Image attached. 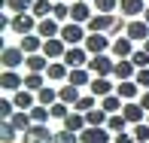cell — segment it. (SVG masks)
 I'll list each match as a JSON object with an SVG mask.
<instances>
[{"label":"cell","instance_id":"cell-1","mask_svg":"<svg viewBox=\"0 0 149 143\" xmlns=\"http://www.w3.org/2000/svg\"><path fill=\"white\" fill-rule=\"evenodd\" d=\"M37 24H40V18L33 12H18V15H12L9 31H15L18 37H28V33H37Z\"/></svg>","mask_w":149,"mask_h":143},{"label":"cell","instance_id":"cell-2","mask_svg":"<svg viewBox=\"0 0 149 143\" xmlns=\"http://www.w3.org/2000/svg\"><path fill=\"white\" fill-rule=\"evenodd\" d=\"M82 46L88 49V55H107L113 49V40H110V33H88Z\"/></svg>","mask_w":149,"mask_h":143},{"label":"cell","instance_id":"cell-3","mask_svg":"<svg viewBox=\"0 0 149 143\" xmlns=\"http://www.w3.org/2000/svg\"><path fill=\"white\" fill-rule=\"evenodd\" d=\"M22 143H55V131H49V125H31L22 134Z\"/></svg>","mask_w":149,"mask_h":143},{"label":"cell","instance_id":"cell-4","mask_svg":"<svg viewBox=\"0 0 149 143\" xmlns=\"http://www.w3.org/2000/svg\"><path fill=\"white\" fill-rule=\"evenodd\" d=\"M85 37H88V31H85L82 24H76V22L61 24V40H64L67 46H79V43H85Z\"/></svg>","mask_w":149,"mask_h":143},{"label":"cell","instance_id":"cell-5","mask_svg":"<svg viewBox=\"0 0 149 143\" xmlns=\"http://www.w3.org/2000/svg\"><path fill=\"white\" fill-rule=\"evenodd\" d=\"M24 61H28V55H24L18 46H3V52H0V64L6 67V70H15V67H24Z\"/></svg>","mask_w":149,"mask_h":143},{"label":"cell","instance_id":"cell-6","mask_svg":"<svg viewBox=\"0 0 149 143\" xmlns=\"http://www.w3.org/2000/svg\"><path fill=\"white\" fill-rule=\"evenodd\" d=\"M64 61L67 67H88V49H85V46H67V52H64Z\"/></svg>","mask_w":149,"mask_h":143},{"label":"cell","instance_id":"cell-7","mask_svg":"<svg viewBox=\"0 0 149 143\" xmlns=\"http://www.w3.org/2000/svg\"><path fill=\"white\" fill-rule=\"evenodd\" d=\"M113 24H116V15H107V12H94L91 22L85 24V31L88 33H110Z\"/></svg>","mask_w":149,"mask_h":143},{"label":"cell","instance_id":"cell-8","mask_svg":"<svg viewBox=\"0 0 149 143\" xmlns=\"http://www.w3.org/2000/svg\"><path fill=\"white\" fill-rule=\"evenodd\" d=\"M113 67H116V61L110 55H91V61H88V70L97 73V76H113Z\"/></svg>","mask_w":149,"mask_h":143},{"label":"cell","instance_id":"cell-9","mask_svg":"<svg viewBox=\"0 0 149 143\" xmlns=\"http://www.w3.org/2000/svg\"><path fill=\"white\" fill-rule=\"evenodd\" d=\"M0 88L9 91V94L22 91V88H24V76H18L15 70H3V73H0Z\"/></svg>","mask_w":149,"mask_h":143},{"label":"cell","instance_id":"cell-10","mask_svg":"<svg viewBox=\"0 0 149 143\" xmlns=\"http://www.w3.org/2000/svg\"><path fill=\"white\" fill-rule=\"evenodd\" d=\"M122 116H125L131 125H140V122H146V110L140 107V100H125V107H122Z\"/></svg>","mask_w":149,"mask_h":143},{"label":"cell","instance_id":"cell-11","mask_svg":"<svg viewBox=\"0 0 149 143\" xmlns=\"http://www.w3.org/2000/svg\"><path fill=\"white\" fill-rule=\"evenodd\" d=\"M125 37L134 40V43H146V40H149V24L143 22V18H134V22H128Z\"/></svg>","mask_w":149,"mask_h":143},{"label":"cell","instance_id":"cell-12","mask_svg":"<svg viewBox=\"0 0 149 143\" xmlns=\"http://www.w3.org/2000/svg\"><path fill=\"white\" fill-rule=\"evenodd\" d=\"M79 143H113L110 128H85L79 134Z\"/></svg>","mask_w":149,"mask_h":143},{"label":"cell","instance_id":"cell-13","mask_svg":"<svg viewBox=\"0 0 149 143\" xmlns=\"http://www.w3.org/2000/svg\"><path fill=\"white\" fill-rule=\"evenodd\" d=\"M64 52H67V43H64L61 37L46 40V43H43V55L49 58V61H61V58H64Z\"/></svg>","mask_w":149,"mask_h":143},{"label":"cell","instance_id":"cell-14","mask_svg":"<svg viewBox=\"0 0 149 143\" xmlns=\"http://www.w3.org/2000/svg\"><path fill=\"white\" fill-rule=\"evenodd\" d=\"M119 9L125 18H143L146 12V0H119Z\"/></svg>","mask_w":149,"mask_h":143},{"label":"cell","instance_id":"cell-15","mask_svg":"<svg viewBox=\"0 0 149 143\" xmlns=\"http://www.w3.org/2000/svg\"><path fill=\"white\" fill-rule=\"evenodd\" d=\"M91 3H79V0H73V6H70V22H76V24H88L91 22Z\"/></svg>","mask_w":149,"mask_h":143},{"label":"cell","instance_id":"cell-16","mask_svg":"<svg viewBox=\"0 0 149 143\" xmlns=\"http://www.w3.org/2000/svg\"><path fill=\"white\" fill-rule=\"evenodd\" d=\"M116 94H119L122 100H140L143 88L134 82V79H125V82H119V85H116Z\"/></svg>","mask_w":149,"mask_h":143},{"label":"cell","instance_id":"cell-17","mask_svg":"<svg viewBox=\"0 0 149 143\" xmlns=\"http://www.w3.org/2000/svg\"><path fill=\"white\" fill-rule=\"evenodd\" d=\"M113 76H116L119 82H125V79H134V76H137V67H134V61H131V58L116 61V67H113Z\"/></svg>","mask_w":149,"mask_h":143},{"label":"cell","instance_id":"cell-18","mask_svg":"<svg viewBox=\"0 0 149 143\" xmlns=\"http://www.w3.org/2000/svg\"><path fill=\"white\" fill-rule=\"evenodd\" d=\"M37 33L43 40H55V37H61V22H55V18H40Z\"/></svg>","mask_w":149,"mask_h":143},{"label":"cell","instance_id":"cell-19","mask_svg":"<svg viewBox=\"0 0 149 143\" xmlns=\"http://www.w3.org/2000/svg\"><path fill=\"white\" fill-rule=\"evenodd\" d=\"M110 52L116 55V61H122V58H131L137 49H134V40H128V37H119V40H113V49H110Z\"/></svg>","mask_w":149,"mask_h":143},{"label":"cell","instance_id":"cell-20","mask_svg":"<svg viewBox=\"0 0 149 143\" xmlns=\"http://www.w3.org/2000/svg\"><path fill=\"white\" fill-rule=\"evenodd\" d=\"M43 43H46V40L40 37V33H28V37H22L18 49H22L24 55H37V52H43Z\"/></svg>","mask_w":149,"mask_h":143},{"label":"cell","instance_id":"cell-21","mask_svg":"<svg viewBox=\"0 0 149 143\" xmlns=\"http://www.w3.org/2000/svg\"><path fill=\"white\" fill-rule=\"evenodd\" d=\"M12 104H15V110H24V113H31L33 107H37V98H33V91L22 88V91H15V94H12Z\"/></svg>","mask_w":149,"mask_h":143},{"label":"cell","instance_id":"cell-22","mask_svg":"<svg viewBox=\"0 0 149 143\" xmlns=\"http://www.w3.org/2000/svg\"><path fill=\"white\" fill-rule=\"evenodd\" d=\"M67 82L76 85V88L91 85V70H88V67H70V76H67Z\"/></svg>","mask_w":149,"mask_h":143},{"label":"cell","instance_id":"cell-23","mask_svg":"<svg viewBox=\"0 0 149 143\" xmlns=\"http://www.w3.org/2000/svg\"><path fill=\"white\" fill-rule=\"evenodd\" d=\"M88 88H91V94H94V98H107V94H113V91H116V88H113V82H110V76H94Z\"/></svg>","mask_w":149,"mask_h":143},{"label":"cell","instance_id":"cell-24","mask_svg":"<svg viewBox=\"0 0 149 143\" xmlns=\"http://www.w3.org/2000/svg\"><path fill=\"white\" fill-rule=\"evenodd\" d=\"M52 61L43 55V52H37V55H28V61H24V67H28V73H46L49 70Z\"/></svg>","mask_w":149,"mask_h":143},{"label":"cell","instance_id":"cell-25","mask_svg":"<svg viewBox=\"0 0 149 143\" xmlns=\"http://www.w3.org/2000/svg\"><path fill=\"white\" fill-rule=\"evenodd\" d=\"M64 128H67V131H73V134H82L85 128H88V122H85V113H76V110H73V113L64 119Z\"/></svg>","mask_w":149,"mask_h":143},{"label":"cell","instance_id":"cell-26","mask_svg":"<svg viewBox=\"0 0 149 143\" xmlns=\"http://www.w3.org/2000/svg\"><path fill=\"white\" fill-rule=\"evenodd\" d=\"M79 98H82V94H79V88L70 85V82H67L64 88H58V100H61V104H67V107H76Z\"/></svg>","mask_w":149,"mask_h":143},{"label":"cell","instance_id":"cell-27","mask_svg":"<svg viewBox=\"0 0 149 143\" xmlns=\"http://www.w3.org/2000/svg\"><path fill=\"white\" fill-rule=\"evenodd\" d=\"M122 107H125V100H122V98H119L116 91H113V94H107V98L100 100V110H104V113H110V116L122 113Z\"/></svg>","mask_w":149,"mask_h":143},{"label":"cell","instance_id":"cell-28","mask_svg":"<svg viewBox=\"0 0 149 143\" xmlns=\"http://www.w3.org/2000/svg\"><path fill=\"white\" fill-rule=\"evenodd\" d=\"M33 3H37V0H3V6L12 12V15H18V12H31Z\"/></svg>","mask_w":149,"mask_h":143},{"label":"cell","instance_id":"cell-29","mask_svg":"<svg viewBox=\"0 0 149 143\" xmlns=\"http://www.w3.org/2000/svg\"><path fill=\"white\" fill-rule=\"evenodd\" d=\"M37 104H43V107H52V104H58V88H52V85L40 88V91H37Z\"/></svg>","mask_w":149,"mask_h":143},{"label":"cell","instance_id":"cell-30","mask_svg":"<svg viewBox=\"0 0 149 143\" xmlns=\"http://www.w3.org/2000/svg\"><path fill=\"white\" fill-rule=\"evenodd\" d=\"M46 76H49V79H67V76H70V67H67L64 61H52L49 70H46Z\"/></svg>","mask_w":149,"mask_h":143},{"label":"cell","instance_id":"cell-31","mask_svg":"<svg viewBox=\"0 0 149 143\" xmlns=\"http://www.w3.org/2000/svg\"><path fill=\"white\" fill-rule=\"evenodd\" d=\"M52 9H55V0H37L31 12H33L37 18H52Z\"/></svg>","mask_w":149,"mask_h":143},{"label":"cell","instance_id":"cell-32","mask_svg":"<svg viewBox=\"0 0 149 143\" xmlns=\"http://www.w3.org/2000/svg\"><path fill=\"white\" fill-rule=\"evenodd\" d=\"M24 88H28V91L46 88V76H43V73H24Z\"/></svg>","mask_w":149,"mask_h":143},{"label":"cell","instance_id":"cell-33","mask_svg":"<svg viewBox=\"0 0 149 143\" xmlns=\"http://www.w3.org/2000/svg\"><path fill=\"white\" fill-rule=\"evenodd\" d=\"M31 119H33V125H46V122L52 119V113H49V107H43V104H37L31 110Z\"/></svg>","mask_w":149,"mask_h":143},{"label":"cell","instance_id":"cell-34","mask_svg":"<svg viewBox=\"0 0 149 143\" xmlns=\"http://www.w3.org/2000/svg\"><path fill=\"white\" fill-rule=\"evenodd\" d=\"M94 100H97L94 94H82V98L76 100V107H73V110H76V113H91V110H97V107H94Z\"/></svg>","mask_w":149,"mask_h":143},{"label":"cell","instance_id":"cell-35","mask_svg":"<svg viewBox=\"0 0 149 143\" xmlns=\"http://www.w3.org/2000/svg\"><path fill=\"white\" fill-rule=\"evenodd\" d=\"M128 125H131V122H128V119H125V116H122V113L110 116V122H107V128H110V131H116V134H122V131H125Z\"/></svg>","mask_w":149,"mask_h":143},{"label":"cell","instance_id":"cell-36","mask_svg":"<svg viewBox=\"0 0 149 143\" xmlns=\"http://www.w3.org/2000/svg\"><path fill=\"white\" fill-rule=\"evenodd\" d=\"M12 116H15V104H12V98H3L0 100V122H9Z\"/></svg>","mask_w":149,"mask_h":143},{"label":"cell","instance_id":"cell-37","mask_svg":"<svg viewBox=\"0 0 149 143\" xmlns=\"http://www.w3.org/2000/svg\"><path fill=\"white\" fill-rule=\"evenodd\" d=\"M15 128H12V122H0V140L3 143H15Z\"/></svg>","mask_w":149,"mask_h":143},{"label":"cell","instance_id":"cell-38","mask_svg":"<svg viewBox=\"0 0 149 143\" xmlns=\"http://www.w3.org/2000/svg\"><path fill=\"white\" fill-rule=\"evenodd\" d=\"M49 113H52V119H61V122H64L73 110H70L67 104H61V100H58V104H52V107H49Z\"/></svg>","mask_w":149,"mask_h":143},{"label":"cell","instance_id":"cell-39","mask_svg":"<svg viewBox=\"0 0 149 143\" xmlns=\"http://www.w3.org/2000/svg\"><path fill=\"white\" fill-rule=\"evenodd\" d=\"M52 18L67 24V18H70V6H67V3H55V9H52Z\"/></svg>","mask_w":149,"mask_h":143},{"label":"cell","instance_id":"cell-40","mask_svg":"<svg viewBox=\"0 0 149 143\" xmlns=\"http://www.w3.org/2000/svg\"><path fill=\"white\" fill-rule=\"evenodd\" d=\"M131 61H134L137 70H143V67H149V52H146V49H137V52L131 55Z\"/></svg>","mask_w":149,"mask_h":143},{"label":"cell","instance_id":"cell-41","mask_svg":"<svg viewBox=\"0 0 149 143\" xmlns=\"http://www.w3.org/2000/svg\"><path fill=\"white\" fill-rule=\"evenodd\" d=\"M55 143H79V134L67 131V128H61V131H55Z\"/></svg>","mask_w":149,"mask_h":143},{"label":"cell","instance_id":"cell-42","mask_svg":"<svg viewBox=\"0 0 149 143\" xmlns=\"http://www.w3.org/2000/svg\"><path fill=\"white\" fill-rule=\"evenodd\" d=\"M134 140H137V143H149V125H146V122L134 125Z\"/></svg>","mask_w":149,"mask_h":143},{"label":"cell","instance_id":"cell-43","mask_svg":"<svg viewBox=\"0 0 149 143\" xmlns=\"http://www.w3.org/2000/svg\"><path fill=\"white\" fill-rule=\"evenodd\" d=\"M116 6H119V0H94V9H97V12H107V15H113Z\"/></svg>","mask_w":149,"mask_h":143},{"label":"cell","instance_id":"cell-44","mask_svg":"<svg viewBox=\"0 0 149 143\" xmlns=\"http://www.w3.org/2000/svg\"><path fill=\"white\" fill-rule=\"evenodd\" d=\"M134 82H137L140 88H146V91H149V67H143V70H137V76H134Z\"/></svg>","mask_w":149,"mask_h":143},{"label":"cell","instance_id":"cell-45","mask_svg":"<svg viewBox=\"0 0 149 143\" xmlns=\"http://www.w3.org/2000/svg\"><path fill=\"white\" fill-rule=\"evenodd\" d=\"M122 31H128V24H125V18H116V24H113L110 37H113V40H119V37H122Z\"/></svg>","mask_w":149,"mask_h":143},{"label":"cell","instance_id":"cell-46","mask_svg":"<svg viewBox=\"0 0 149 143\" xmlns=\"http://www.w3.org/2000/svg\"><path fill=\"white\" fill-rule=\"evenodd\" d=\"M113 143H137V140H134V134L122 131V134H116V137H113Z\"/></svg>","mask_w":149,"mask_h":143},{"label":"cell","instance_id":"cell-47","mask_svg":"<svg viewBox=\"0 0 149 143\" xmlns=\"http://www.w3.org/2000/svg\"><path fill=\"white\" fill-rule=\"evenodd\" d=\"M140 107H143V110L149 113V91H143V94H140Z\"/></svg>","mask_w":149,"mask_h":143},{"label":"cell","instance_id":"cell-48","mask_svg":"<svg viewBox=\"0 0 149 143\" xmlns=\"http://www.w3.org/2000/svg\"><path fill=\"white\" fill-rule=\"evenodd\" d=\"M143 22H146V24H149V6H146V12H143Z\"/></svg>","mask_w":149,"mask_h":143},{"label":"cell","instance_id":"cell-49","mask_svg":"<svg viewBox=\"0 0 149 143\" xmlns=\"http://www.w3.org/2000/svg\"><path fill=\"white\" fill-rule=\"evenodd\" d=\"M143 49H146V52H149V40H146V43H143Z\"/></svg>","mask_w":149,"mask_h":143},{"label":"cell","instance_id":"cell-50","mask_svg":"<svg viewBox=\"0 0 149 143\" xmlns=\"http://www.w3.org/2000/svg\"><path fill=\"white\" fill-rule=\"evenodd\" d=\"M79 3H94V0H79Z\"/></svg>","mask_w":149,"mask_h":143},{"label":"cell","instance_id":"cell-51","mask_svg":"<svg viewBox=\"0 0 149 143\" xmlns=\"http://www.w3.org/2000/svg\"><path fill=\"white\" fill-rule=\"evenodd\" d=\"M55 3H67V0H55Z\"/></svg>","mask_w":149,"mask_h":143},{"label":"cell","instance_id":"cell-52","mask_svg":"<svg viewBox=\"0 0 149 143\" xmlns=\"http://www.w3.org/2000/svg\"><path fill=\"white\" fill-rule=\"evenodd\" d=\"M146 125H149V116H146Z\"/></svg>","mask_w":149,"mask_h":143}]
</instances>
